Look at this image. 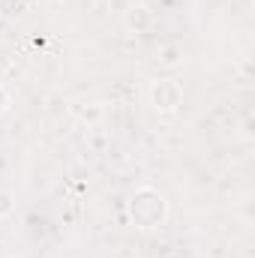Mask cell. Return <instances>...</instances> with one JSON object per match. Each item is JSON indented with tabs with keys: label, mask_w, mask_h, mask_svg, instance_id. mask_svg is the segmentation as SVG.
<instances>
[{
	"label": "cell",
	"mask_w": 255,
	"mask_h": 258,
	"mask_svg": "<svg viewBox=\"0 0 255 258\" xmlns=\"http://www.w3.org/2000/svg\"><path fill=\"white\" fill-rule=\"evenodd\" d=\"M165 213H168V204H165V195L156 192V189H138V192L129 198V219L141 228H153L159 222H165Z\"/></svg>",
	"instance_id": "cell-1"
},
{
	"label": "cell",
	"mask_w": 255,
	"mask_h": 258,
	"mask_svg": "<svg viewBox=\"0 0 255 258\" xmlns=\"http://www.w3.org/2000/svg\"><path fill=\"white\" fill-rule=\"evenodd\" d=\"M180 102H183V87H180V81H174V78H156V81L150 84V105H153L159 114L177 111Z\"/></svg>",
	"instance_id": "cell-2"
},
{
	"label": "cell",
	"mask_w": 255,
	"mask_h": 258,
	"mask_svg": "<svg viewBox=\"0 0 255 258\" xmlns=\"http://www.w3.org/2000/svg\"><path fill=\"white\" fill-rule=\"evenodd\" d=\"M126 27L129 30H147L150 27V12L144 6H132L126 12Z\"/></svg>",
	"instance_id": "cell-3"
},
{
	"label": "cell",
	"mask_w": 255,
	"mask_h": 258,
	"mask_svg": "<svg viewBox=\"0 0 255 258\" xmlns=\"http://www.w3.org/2000/svg\"><path fill=\"white\" fill-rule=\"evenodd\" d=\"M21 6H24V0H0V15L12 18V15L21 12Z\"/></svg>",
	"instance_id": "cell-4"
},
{
	"label": "cell",
	"mask_w": 255,
	"mask_h": 258,
	"mask_svg": "<svg viewBox=\"0 0 255 258\" xmlns=\"http://www.w3.org/2000/svg\"><path fill=\"white\" fill-rule=\"evenodd\" d=\"M12 207H15L12 195H9V192H0V216H9V213H12Z\"/></svg>",
	"instance_id": "cell-5"
},
{
	"label": "cell",
	"mask_w": 255,
	"mask_h": 258,
	"mask_svg": "<svg viewBox=\"0 0 255 258\" xmlns=\"http://www.w3.org/2000/svg\"><path fill=\"white\" fill-rule=\"evenodd\" d=\"M6 108H9V93H6V90L0 87V114H3Z\"/></svg>",
	"instance_id": "cell-6"
}]
</instances>
